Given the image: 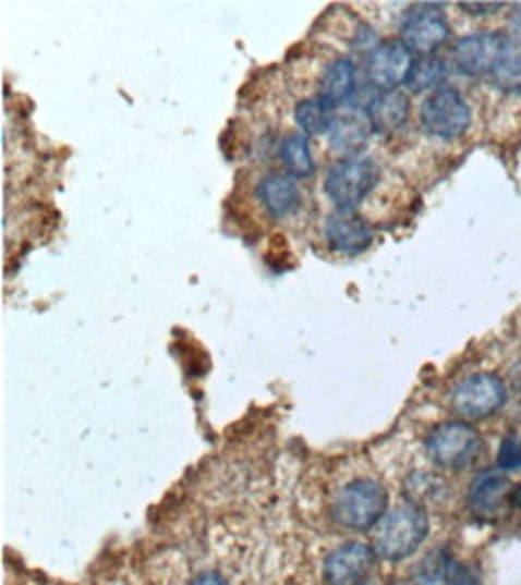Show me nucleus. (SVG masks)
I'll return each instance as SVG.
<instances>
[{
  "mask_svg": "<svg viewBox=\"0 0 521 585\" xmlns=\"http://www.w3.org/2000/svg\"><path fill=\"white\" fill-rule=\"evenodd\" d=\"M325 241L339 255L356 257L373 243V226L356 211H335L325 221Z\"/></svg>",
  "mask_w": 521,
  "mask_h": 585,
  "instance_id": "ddd939ff",
  "label": "nucleus"
},
{
  "mask_svg": "<svg viewBox=\"0 0 521 585\" xmlns=\"http://www.w3.org/2000/svg\"><path fill=\"white\" fill-rule=\"evenodd\" d=\"M277 157L283 171L293 178H307L315 171L311 145H307V137L303 133L283 135L277 145Z\"/></svg>",
  "mask_w": 521,
  "mask_h": 585,
  "instance_id": "a211bd4d",
  "label": "nucleus"
},
{
  "mask_svg": "<svg viewBox=\"0 0 521 585\" xmlns=\"http://www.w3.org/2000/svg\"><path fill=\"white\" fill-rule=\"evenodd\" d=\"M449 75V68L440 56H419L413 61V68L407 80V87L411 92H428L445 87V80Z\"/></svg>",
  "mask_w": 521,
  "mask_h": 585,
  "instance_id": "6ab92c4d",
  "label": "nucleus"
},
{
  "mask_svg": "<svg viewBox=\"0 0 521 585\" xmlns=\"http://www.w3.org/2000/svg\"><path fill=\"white\" fill-rule=\"evenodd\" d=\"M191 585H229V583L217 571H203V573H197V576L191 581Z\"/></svg>",
  "mask_w": 521,
  "mask_h": 585,
  "instance_id": "b1692460",
  "label": "nucleus"
},
{
  "mask_svg": "<svg viewBox=\"0 0 521 585\" xmlns=\"http://www.w3.org/2000/svg\"><path fill=\"white\" fill-rule=\"evenodd\" d=\"M421 125L437 139H459L471 127V109L464 94L455 87L431 92L421 103Z\"/></svg>",
  "mask_w": 521,
  "mask_h": 585,
  "instance_id": "423d86ee",
  "label": "nucleus"
},
{
  "mask_svg": "<svg viewBox=\"0 0 521 585\" xmlns=\"http://www.w3.org/2000/svg\"><path fill=\"white\" fill-rule=\"evenodd\" d=\"M425 451L443 471H464L478 461L483 439L467 421H449L437 425L425 439Z\"/></svg>",
  "mask_w": 521,
  "mask_h": 585,
  "instance_id": "20e7f679",
  "label": "nucleus"
},
{
  "mask_svg": "<svg viewBox=\"0 0 521 585\" xmlns=\"http://www.w3.org/2000/svg\"><path fill=\"white\" fill-rule=\"evenodd\" d=\"M447 495V487L440 477L433 473H413L404 483V497L411 504L425 509L428 504H437Z\"/></svg>",
  "mask_w": 521,
  "mask_h": 585,
  "instance_id": "aec40b11",
  "label": "nucleus"
},
{
  "mask_svg": "<svg viewBox=\"0 0 521 585\" xmlns=\"http://www.w3.org/2000/svg\"><path fill=\"white\" fill-rule=\"evenodd\" d=\"M373 133L375 130L368 118V111L347 103L337 111V118L329 127L327 139H329L331 151L339 154V157L343 159V157H359L361 149L368 145Z\"/></svg>",
  "mask_w": 521,
  "mask_h": 585,
  "instance_id": "9b49d317",
  "label": "nucleus"
},
{
  "mask_svg": "<svg viewBox=\"0 0 521 585\" xmlns=\"http://www.w3.org/2000/svg\"><path fill=\"white\" fill-rule=\"evenodd\" d=\"M512 483L502 471H483L469 487V507L483 521L500 519L512 504Z\"/></svg>",
  "mask_w": 521,
  "mask_h": 585,
  "instance_id": "f8f14e48",
  "label": "nucleus"
},
{
  "mask_svg": "<svg viewBox=\"0 0 521 585\" xmlns=\"http://www.w3.org/2000/svg\"><path fill=\"white\" fill-rule=\"evenodd\" d=\"M329 511L339 528L365 533L375 528L387 513V489L373 477H359L339 489Z\"/></svg>",
  "mask_w": 521,
  "mask_h": 585,
  "instance_id": "f03ea898",
  "label": "nucleus"
},
{
  "mask_svg": "<svg viewBox=\"0 0 521 585\" xmlns=\"http://www.w3.org/2000/svg\"><path fill=\"white\" fill-rule=\"evenodd\" d=\"M485 80L500 92L509 94L521 92V46H517L514 51H509Z\"/></svg>",
  "mask_w": 521,
  "mask_h": 585,
  "instance_id": "412c9836",
  "label": "nucleus"
},
{
  "mask_svg": "<svg viewBox=\"0 0 521 585\" xmlns=\"http://www.w3.org/2000/svg\"><path fill=\"white\" fill-rule=\"evenodd\" d=\"M413 61H416V56L399 39H385L373 53L363 58L365 82L377 92L399 89L407 85Z\"/></svg>",
  "mask_w": 521,
  "mask_h": 585,
  "instance_id": "1a4fd4ad",
  "label": "nucleus"
},
{
  "mask_svg": "<svg viewBox=\"0 0 521 585\" xmlns=\"http://www.w3.org/2000/svg\"><path fill=\"white\" fill-rule=\"evenodd\" d=\"M337 111H339L337 106H331L317 94V97H307L295 103L293 121L299 125V133H303L305 137H319L329 133V127L337 118Z\"/></svg>",
  "mask_w": 521,
  "mask_h": 585,
  "instance_id": "f3484780",
  "label": "nucleus"
},
{
  "mask_svg": "<svg viewBox=\"0 0 521 585\" xmlns=\"http://www.w3.org/2000/svg\"><path fill=\"white\" fill-rule=\"evenodd\" d=\"M377 561L375 549L365 543H347L331 549L323 564L327 585H361Z\"/></svg>",
  "mask_w": 521,
  "mask_h": 585,
  "instance_id": "9d476101",
  "label": "nucleus"
},
{
  "mask_svg": "<svg viewBox=\"0 0 521 585\" xmlns=\"http://www.w3.org/2000/svg\"><path fill=\"white\" fill-rule=\"evenodd\" d=\"M361 87L359 82V68L351 58H335V61L327 63L323 70V77H319V97L329 101L331 106H347Z\"/></svg>",
  "mask_w": 521,
  "mask_h": 585,
  "instance_id": "2eb2a0df",
  "label": "nucleus"
},
{
  "mask_svg": "<svg viewBox=\"0 0 521 585\" xmlns=\"http://www.w3.org/2000/svg\"><path fill=\"white\" fill-rule=\"evenodd\" d=\"M255 195L269 217L283 219L301 205V193L295 178L281 171H269L257 181Z\"/></svg>",
  "mask_w": 521,
  "mask_h": 585,
  "instance_id": "4468645a",
  "label": "nucleus"
},
{
  "mask_svg": "<svg viewBox=\"0 0 521 585\" xmlns=\"http://www.w3.org/2000/svg\"><path fill=\"white\" fill-rule=\"evenodd\" d=\"M447 585H481V573L464 564V561L455 559L452 554L447 557V564H445V578H443Z\"/></svg>",
  "mask_w": 521,
  "mask_h": 585,
  "instance_id": "4be33fe9",
  "label": "nucleus"
},
{
  "mask_svg": "<svg viewBox=\"0 0 521 585\" xmlns=\"http://www.w3.org/2000/svg\"><path fill=\"white\" fill-rule=\"evenodd\" d=\"M505 401V381L493 373L469 375L452 389V411L461 421H485L500 411Z\"/></svg>",
  "mask_w": 521,
  "mask_h": 585,
  "instance_id": "6e6552de",
  "label": "nucleus"
},
{
  "mask_svg": "<svg viewBox=\"0 0 521 585\" xmlns=\"http://www.w3.org/2000/svg\"><path fill=\"white\" fill-rule=\"evenodd\" d=\"M449 34L452 27L440 5H413L399 20V41L413 56H435L449 41Z\"/></svg>",
  "mask_w": 521,
  "mask_h": 585,
  "instance_id": "0eeeda50",
  "label": "nucleus"
},
{
  "mask_svg": "<svg viewBox=\"0 0 521 585\" xmlns=\"http://www.w3.org/2000/svg\"><path fill=\"white\" fill-rule=\"evenodd\" d=\"M368 118L373 123V130L380 135H392L401 130L409 121L411 103L409 97L401 89L389 92H375V97L368 103Z\"/></svg>",
  "mask_w": 521,
  "mask_h": 585,
  "instance_id": "dca6fc26",
  "label": "nucleus"
},
{
  "mask_svg": "<svg viewBox=\"0 0 521 585\" xmlns=\"http://www.w3.org/2000/svg\"><path fill=\"white\" fill-rule=\"evenodd\" d=\"M517 46V39L507 32L467 34L452 46V63L467 77H488L497 63Z\"/></svg>",
  "mask_w": 521,
  "mask_h": 585,
  "instance_id": "39448f33",
  "label": "nucleus"
},
{
  "mask_svg": "<svg viewBox=\"0 0 521 585\" xmlns=\"http://www.w3.org/2000/svg\"><path fill=\"white\" fill-rule=\"evenodd\" d=\"M459 8L464 10V13H469V15L485 17V15L500 13V10L505 8V3H459Z\"/></svg>",
  "mask_w": 521,
  "mask_h": 585,
  "instance_id": "5701e85b",
  "label": "nucleus"
},
{
  "mask_svg": "<svg viewBox=\"0 0 521 585\" xmlns=\"http://www.w3.org/2000/svg\"><path fill=\"white\" fill-rule=\"evenodd\" d=\"M380 181V166L371 157H343L325 173V193L337 211H356Z\"/></svg>",
  "mask_w": 521,
  "mask_h": 585,
  "instance_id": "7ed1b4c3",
  "label": "nucleus"
},
{
  "mask_svg": "<svg viewBox=\"0 0 521 585\" xmlns=\"http://www.w3.org/2000/svg\"><path fill=\"white\" fill-rule=\"evenodd\" d=\"M512 504H514L517 509H521V485L514 487V492H512Z\"/></svg>",
  "mask_w": 521,
  "mask_h": 585,
  "instance_id": "393cba45",
  "label": "nucleus"
},
{
  "mask_svg": "<svg viewBox=\"0 0 521 585\" xmlns=\"http://www.w3.org/2000/svg\"><path fill=\"white\" fill-rule=\"evenodd\" d=\"M514 22H519V27H521V5L514 10Z\"/></svg>",
  "mask_w": 521,
  "mask_h": 585,
  "instance_id": "a878e982",
  "label": "nucleus"
},
{
  "mask_svg": "<svg viewBox=\"0 0 521 585\" xmlns=\"http://www.w3.org/2000/svg\"><path fill=\"white\" fill-rule=\"evenodd\" d=\"M431 521L425 509L401 501L395 509H387L383 521L375 525L373 549L385 561H404L425 543Z\"/></svg>",
  "mask_w": 521,
  "mask_h": 585,
  "instance_id": "f257e3e1",
  "label": "nucleus"
}]
</instances>
